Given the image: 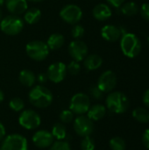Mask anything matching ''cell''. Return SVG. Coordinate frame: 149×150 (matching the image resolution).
I'll return each instance as SVG.
<instances>
[{
    "instance_id": "cell-1",
    "label": "cell",
    "mask_w": 149,
    "mask_h": 150,
    "mask_svg": "<svg viewBox=\"0 0 149 150\" xmlns=\"http://www.w3.org/2000/svg\"><path fill=\"white\" fill-rule=\"evenodd\" d=\"M30 103L37 108H47L53 102L52 92L43 85L34 86L29 92Z\"/></svg>"
},
{
    "instance_id": "cell-2",
    "label": "cell",
    "mask_w": 149,
    "mask_h": 150,
    "mask_svg": "<svg viewBox=\"0 0 149 150\" xmlns=\"http://www.w3.org/2000/svg\"><path fill=\"white\" fill-rule=\"evenodd\" d=\"M141 40L131 33H126L122 34L120 40V48L123 54L128 58H134L139 55L141 51Z\"/></svg>"
},
{
    "instance_id": "cell-3",
    "label": "cell",
    "mask_w": 149,
    "mask_h": 150,
    "mask_svg": "<svg viewBox=\"0 0 149 150\" xmlns=\"http://www.w3.org/2000/svg\"><path fill=\"white\" fill-rule=\"evenodd\" d=\"M106 106L110 112L121 114L127 111L129 107V99L124 93L120 91H113L106 98Z\"/></svg>"
},
{
    "instance_id": "cell-4",
    "label": "cell",
    "mask_w": 149,
    "mask_h": 150,
    "mask_svg": "<svg viewBox=\"0 0 149 150\" xmlns=\"http://www.w3.org/2000/svg\"><path fill=\"white\" fill-rule=\"evenodd\" d=\"M24 27V21L17 15H8L0 22L1 31L7 35H17Z\"/></svg>"
},
{
    "instance_id": "cell-5",
    "label": "cell",
    "mask_w": 149,
    "mask_h": 150,
    "mask_svg": "<svg viewBox=\"0 0 149 150\" xmlns=\"http://www.w3.org/2000/svg\"><path fill=\"white\" fill-rule=\"evenodd\" d=\"M25 51L31 59L37 62L45 60L49 54V48L47 43L41 40H32L29 42L25 47Z\"/></svg>"
},
{
    "instance_id": "cell-6",
    "label": "cell",
    "mask_w": 149,
    "mask_h": 150,
    "mask_svg": "<svg viewBox=\"0 0 149 150\" xmlns=\"http://www.w3.org/2000/svg\"><path fill=\"white\" fill-rule=\"evenodd\" d=\"M90 107V100L88 95L84 93H76L75 94L69 105V109L73 113L78 115H83L88 112Z\"/></svg>"
},
{
    "instance_id": "cell-7",
    "label": "cell",
    "mask_w": 149,
    "mask_h": 150,
    "mask_svg": "<svg viewBox=\"0 0 149 150\" xmlns=\"http://www.w3.org/2000/svg\"><path fill=\"white\" fill-rule=\"evenodd\" d=\"M2 150H28V142L25 137L18 134L6 136L2 142Z\"/></svg>"
},
{
    "instance_id": "cell-8",
    "label": "cell",
    "mask_w": 149,
    "mask_h": 150,
    "mask_svg": "<svg viewBox=\"0 0 149 150\" xmlns=\"http://www.w3.org/2000/svg\"><path fill=\"white\" fill-rule=\"evenodd\" d=\"M41 120L39 114L33 110H24L19 115L18 123L19 125L27 129V130H33L39 127L40 125Z\"/></svg>"
},
{
    "instance_id": "cell-9",
    "label": "cell",
    "mask_w": 149,
    "mask_h": 150,
    "mask_svg": "<svg viewBox=\"0 0 149 150\" xmlns=\"http://www.w3.org/2000/svg\"><path fill=\"white\" fill-rule=\"evenodd\" d=\"M60 17L68 24L76 25L83 18V11L76 4H67L60 11Z\"/></svg>"
},
{
    "instance_id": "cell-10",
    "label": "cell",
    "mask_w": 149,
    "mask_h": 150,
    "mask_svg": "<svg viewBox=\"0 0 149 150\" xmlns=\"http://www.w3.org/2000/svg\"><path fill=\"white\" fill-rule=\"evenodd\" d=\"M94 129V125L92 120L84 115H79L74 122L75 132L82 137L89 136L92 134Z\"/></svg>"
},
{
    "instance_id": "cell-11",
    "label": "cell",
    "mask_w": 149,
    "mask_h": 150,
    "mask_svg": "<svg viewBox=\"0 0 149 150\" xmlns=\"http://www.w3.org/2000/svg\"><path fill=\"white\" fill-rule=\"evenodd\" d=\"M67 75V66L61 62H57L51 64L47 71V78L53 83H61Z\"/></svg>"
},
{
    "instance_id": "cell-12",
    "label": "cell",
    "mask_w": 149,
    "mask_h": 150,
    "mask_svg": "<svg viewBox=\"0 0 149 150\" xmlns=\"http://www.w3.org/2000/svg\"><path fill=\"white\" fill-rule=\"evenodd\" d=\"M97 87L104 92H111L117 85V76L112 70L105 71L98 78Z\"/></svg>"
},
{
    "instance_id": "cell-13",
    "label": "cell",
    "mask_w": 149,
    "mask_h": 150,
    "mask_svg": "<svg viewBox=\"0 0 149 150\" xmlns=\"http://www.w3.org/2000/svg\"><path fill=\"white\" fill-rule=\"evenodd\" d=\"M68 54L73 58L74 61L79 62L84 60L88 54V47L87 45L79 40H76L69 43L68 45Z\"/></svg>"
},
{
    "instance_id": "cell-14",
    "label": "cell",
    "mask_w": 149,
    "mask_h": 150,
    "mask_svg": "<svg viewBox=\"0 0 149 150\" xmlns=\"http://www.w3.org/2000/svg\"><path fill=\"white\" fill-rule=\"evenodd\" d=\"M32 142L40 149H46L53 144L54 137L52 134L47 130H39L33 134Z\"/></svg>"
},
{
    "instance_id": "cell-15",
    "label": "cell",
    "mask_w": 149,
    "mask_h": 150,
    "mask_svg": "<svg viewBox=\"0 0 149 150\" xmlns=\"http://www.w3.org/2000/svg\"><path fill=\"white\" fill-rule=\"evenodd\" d=\"M102 37L107 41H117L122 36L121 30L113 25H106L101 29Z\"/></svg>"
},
{
    "instance_id": "cell-16",
    "label": "cell",
    "mask_w": 149,
    "mask_h": 150,
    "mask_svg": "<svg viewBox=\"0 0 149 150\" xmlns=\"http://www.w3.org/2000/svg\"><path fill=\"white\" fill-rule=\"evenodd\" d=\"M5 5L12 15H20L27 10L26 0H6Z\"/></svg>"
},
{
    "instance_id": "cell-17",
    "label": "cell",
    "mask_w": 149,
    "mask_h": 150,
    "mask_svg": "<svg viewBox=\"0 0 149 150\" xmlns=\"http://www.w3.org/2000/svg\"><path fill=\"white\" fill-rule=\"evenodd\" d=\"M93 17L99 21H105L111 18L112 10L109 5L105 4H97L92 11Z\"/></svg>"
},
{
    "instance_id": "cell-18",
    "label": "cell",
    "mask_w": 149,
    "mask_h": 150,
    "mask_svg": "<svg viewBox=\"0 0 149 150\" xmlns=\"http://www.w3.org/2000/svg\"><path fill=\"white\" fill-rule=\"evenodd\" d=\"M103 63V59L98 54H93L87 55L83 60V65L85 69L89 71L96 70L101 67Z\"/></svg>"
},
{
    "instance_id": "cell-19",
    "label": "cell",
    "mask_w": 149,
    "mask_h": 150,
    "mask_svg": "<svg viewBox=\"0 0 149 150\" xmlns=\"http://www.w3.org/2000/svg\"><path fill=\"white\" fill-rule=\"evenodd\" d=\"M88 113V117L93 121H97V120H102L105 114H106V108L105 105H99V104H97V105H94L90 107V109L88 110L87 112Z\"/></svg>"
},
{
    "instance_id": "cell-20",
    "label": "cell",
    "mask_w": 149,
    "mask_h": 150,
    "mask_svg": "<svg viewBox=\"0 0 149 150\" xmlns=\"http://www.w3.org/2000/svg\"><path fill=\"white\" fill-rule=\"evenodd\" d=\"M65 39L64 36L61 33H53L50 35V37L47 39V45L49 48V50H57L60 49L63 44H64Z\"/></svg>"
},
{
    "instance_id": "cell-21",
    "label": "cell",
    "mask_w": 149,
    "mask_h": 150,
    "mask_svg": "<svg viewBox=\"0 0 149 150\" xmlns=\"http://www.w3.org/2000/svg\"><path fill=\"white\" fill-rule=\"evenodd\" d=\"M18 80L23 85L27 87H32L35 83L36 76L32 71L29 69H24L19 73Z\"/></svg>"
},
{
    "instance_id": "cell-22",
    "label": "cell",
    "mask_w": 149,
    "mask_h": 150,
    "mask_svg": "<svg viewBox=\"0 0 149 150\" xmlns=\"http://www.w3.org/2000/svg\"><path fill=\"white\" fill-rule=\"evenodd\" d=\"M41 18V11L38 8L27 9L24 15V19L27 24L33 25L36 24Z\"/></svg>"
},
{
    "instance_id": "cell-23",
    "label": "cell",
    "mask_w": 149,
    "mask_h": 150,
    "mask_svg": "<svg viewBox=\"0 0 149 150\" xmlns=\"http://www.w3.org/2000/svg\"><path fill=\"white\" fill-rule=\"evenodd\" d=\"M133 117L140 123H148L149 111L145 107H137L133 111Z\"/></svg>"
},
{
    "instance_id": "cell-24",
    "label": "cell",
    "mask_w": 149,
    "mask_h": 150,
    "mask_svg": "<svg viewBox=\"0 0 149 150\" xmlns=\"http://www.w3.org/2000/svg\"><path fill=\"white\" fill-rule=\"evenodd\" d=\"M51 134L57 141H64L67 136L66 127L62 123H56L53 126Z\"/></svg>"
},
{
    "instance_id": "cell-25",
    "label": "cell",
    "mask_w": 149,
    "mask_h": 150,
    "mask_svg": "<svg viewBox=\"0 0 149 150\" xmlns=\"http://www.w3.org/2000/svg\"><path fill=\"white\" fill-rule=\"evenodd\" d=\"M121 12L128 17H133L135 16L138 11H139V8L138 5L134 3V2H126L124 3L121 6Z\"/></svg>"
},
{
    "instance_id": "cell-26",
    "label": "cell",
    "mask_w": 149,
    "mask_h": 150,
    "mask_svg": "<svg viewBox=\"0 0 149 150\" xmlns=\"http://www.w3.org/2000/svg\"><path fill=\"white\" fill-rule=\"evenodd\" d=\"M110 148L112 150H125L126 149V142L121 137H113L110 140L109 142Z\"/></svg>"
},
{
    "instance_id": "cell-27",
    "label": "cell",
    "mask_w": 149,
    "mask_h": 150,
    "mask_svg": "<svg viewBox=\"0 0 149 150\" xmlns=\"http://www.w3.org/2000/svg\"><path fill=\"white\" fill-rule=\"evenodd\" d=\"M9 106L14 112H21L25 107V104L21 98H13L12 99H11V101L9 103Z\"/></svg>"
},
{
    "instance_id": "cell-28",
    "label": "cell",
    "mask_w": 149,
    "mask_h": 150,
    "mask_svg": "<svg viewBox=\"0 0 149 150\" xmlns=\"http://www.w3.org/2000/svg\"><path fill=\"white\" fill-rule=\"evenodd\" d=\"M81 149L82 150H94L95 149L94 140L90 135L83 137L81 142Z\"/></svg>"
},
{
    "instance_id": "cell-29",
    "label": "cell",
    "mask_w": 149,
    "mask_h": 150,
    "mask_svg": "<svg viewBox=\"0 0 149 150\" xmlns=\"http://www.w3.org/2000/svg\"><path fill=\"white\" fill-rule=\"evenodd\" d=\"M49 150H71L69 144L65 141H57L53 142Z\"/></svg>"
},
{
    "instance_id": "cell-30",
    "label": "cell",
    "mask_w": 149,
    "mask_h": 150,
    "mask_svg": "<svg viewBox=\"0 0 149 150\" xmlns=\"http://www.w3.org/2000/svg\"><path fill=\"white\" fill-rule=\"evenodd\" d=\"M84 33H85V31H84L83 26L81 25H78V24L74 25V27L71 30V34H72L73 38H75L76 40L81 39L83 36Z\"/></svg>"
},
{
    "instance_id": "cell-31",
    "label": "cell",
    "mask_w": 149,
    "mask_h": 150,
    "mask_svg": "<svg viewBox=\"0 0 149 150\" xmlns=\"http://www.w3.org/2000/svg\"><path fill=\"white\" fill-rule=\"evenodd\" d=\"M74 119V113L70 110H64L60 114V120L62 123H70Z\"/></svg>"
},
{
    "instance_id": "cell-32",
    "label": "cell",
    "mask_w": 149,
    "mask_h": 150,
    "mask_svg": "<svg viewBox=\"0 0 149 150\" xmlns=\"http://www.w3.org/2000/svg\"><path fill=\"white\" fill-rule=\"evenodd\" d=\"M80 69H81V67H80L79 63L76 61L71 62L67 66V72L69 73L70 75H73V76L77 75L80 72Z\"/></svg>"
},
{
    "instance_id": "cell-33",
    "label": "cell",
    "mask_w": 149,
    "mask_h": 150,
    "mask_svg": "<svg viewBox=\"0 0 149 150\" xmlns=\"http://www.w3.org/2000/svg\"><path fill=\"white\" fill-rule=\"evenodd\" d=\"M90 94L95 99H101L103 98L104 92L97 87V85H92L90 88Z\"/></svg>"
},
{
    "instance_id": "cell-34",
    "label": "cell",
    "mask_w": 149,
    "mask_h": 150,
    "mask_svg": "<svg viewBox=\"0 0 149 150\" xmlns=\"http://www.w3.org/2000/svg\"><path fill=\"white\" fill-rule=\"evenodd\" d=\"M141 17L149 21V3H146V4H143L141 7Z\"/></svg>"
},
{
    "instance_id": "cell-35",
    "label": "cell",
    "mask_w": 149,
    "mask_h": 150,
    "mask_svg": "<svg viewBox=\"0 0 149 150\" xmlns=\"http://www.w3.org/2000/svg\"><path fill=\"white\" fill-rule=\"evenodd\" d=\"M142 143L148 149H149V128L145 130L142 134Z\"/></svg>"
},
{
    "instance_id": "cell-36",
    "label": "cell",
    "mask_w": 149,
    "mask_h": 150,
    "mask_svg": "<svg viewBox=\"0 0 149 150\" xmlns=\"http://www.w3.org/2000/svg\"><path fill=\"white\" fill-rule=\"evenodd\" d=\"M126 0H107V2L113 7H116V8H119L124 3H125Z\"/></svg>"
},
{
    "instance_id": "cell-37",
    "label": "cell",
    "mask_w": 149,
    "mask_h": 150,
    "mask_svg": "<svg viewBox=\"0 0 149 150\" xmlns=\"http://www.w3.org/2000/svg\"><path fill=\"white\" fill-rule=\"evenodd\" d=\"M142 101H143V104L145 105V106L149 109V89H148L144 92L143 97H142Z\"/></svg>"
},
{
    "instance_id": "cell-38",
    "label": "cell",
    "mask_w": 149,
    "mask_h": 150,
    "mask_svg": "<svg viewBox=\"0 0 149 150\" xmlns=\"http://www.w3.org/2000/svg\"><path fill=\"white\" fill-rule=\"evenodd\" d=\"M47 79H48V78H47V74L40 73V75L37 76V80H38V82H39V83H46Z\"/></svg>"
},
{
    "instance_id": "cell-39",
    "label": "cell",
    "mask_w": 149,
    "mask_h": 150,
    "mask_svg": "<svg viewBox=\"0 0 149 150\" xmlns=\"http://www.w3.org/2000/svg\"><path fill=\"white\" fill-rule=\"evenodd\" d=\"M5 134H6V132H5V127H4V126L0 122V142L3 141V140L5 138Z\"/></svg>"
},
{
    "instance_id": "cell-40",
    "label": "cell",
    "mask_w": 149,
    "mask_h": 150,
    "mask_svg": "<svg viewBox=\"0 0 149 150\" xmlns=\"http://www.w3.org/2000/svg\"><path fill=\"white\" fill-rule=\"evenodd\" d=\"M4 92L0 90V103H2L4 101Z\"/></svg>"
},
{
    "instance_id": "cell-41",
    "label": "cell",
    "mask_w": 149,
    "mask_h": 150,
    "mask_svg": "<svg viewBox=\"0 0 149 150\" xmlns=\"http://www.w3.org/2000/svg\"><path fill=\"white\" fill-rule=\"evenodd\" d=\"M2 19H3V12H2V11H1V9H0V22H1Z\"/></svg>"
},
{
    "instance_id": "cell-42",
    "label": "cell",
    "mask_w": 149,
    "mask_h": 150,
    "mask_svg": "<svg viewBox=\"0 0 149 150\" xmlns=\"http://www.w3.org/2000/svg\"><path fill=\"white\" fill-rule=\"evenodd\" d=\"M31 2H36V3H39V2H41V1H44V0H29Z\"/></svg>"
},
{
    "instance_id": "cell-43",
    "label": "cell",
    "mask_w": 149,
    "mask_h": 150,
    "mask_svg": "<svg viewBox=\"0 0 149 150\" xmlns=\"http://www.w3.org/2000/svg\"><path fill=\"white\" fill-rule=\"evenodd\" d=\"M4 3V0H0V6H1Z\"/></svg>"
}]
</instances>
